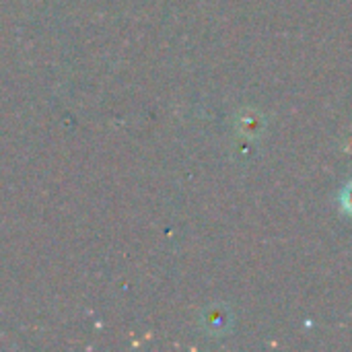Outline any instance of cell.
I'll list each match as a JSON object with an SVG mask.
<instances>
[{"mask_svg":"<svg viewBox=\"0 0 352 352\" xmlns=\"http://www.w3.org/2000/svg\"><path fill=\"white\" fill-rule=\"evenodd\" d=\"M346 206H351V210H352V190H351V198L346 200Z\"/></svg>","mask_w":352,"mask_h":352,"instance_id":"6da1fadb","label":"cell"}]
</instances>
